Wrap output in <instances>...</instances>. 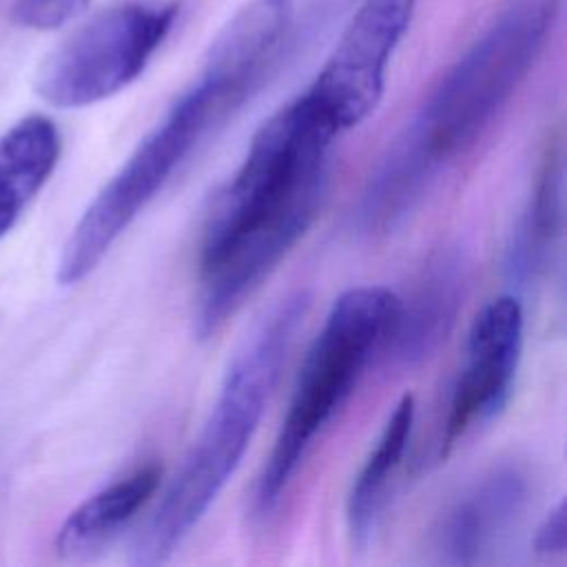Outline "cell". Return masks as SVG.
I'll use <instances>...</instances> for the list:
<instances>
[{"instance_id":"1","label":"cell","mask_w":567,"mask_h":567,"mask_svg":"<svg viewBox=\"0 0 567 567\" xmlns=\"http://www.w3.org/2000/svg\"><path fill=\"white\" fill-rule=\"evenodd\" d=\"M337 135L303 95L257 128L202 228L193 319L199 339L217 334L310 228L326 197Z\"/></svg>"},{"instance_id":"2","label":"cell","mask_w":567,"mask_h":567,"mask_svg":"<svg viewBox=\"0 0 567 567\" xmlns=\"http://www.w3.org/2000/svg\"><path fill=\"white\" fill-rule=\"evenodd\" d=\"M558 11L560 0H509L494 16L379 157L352 213L359 233L401 226L476 144L536 64Z\"/></svg>"},{"instance_id":"3","label":"cell","mask_w":567,"mask_h":567,"mask_svg":"<svg viewBox=\"0 0 567 567\" xmlns=\"http://www.w3.org/2000/svg\"><path fill=\"white\" fill-rule=\"evenodd\" d=\"M306 310V292L286 295L250 330L224 374L199 436L137 532L131 545L133 565L166 563L235 474L257 432Z\"/></svg>"},{"instance_id":"4","label":"cell","mask_w":567,"mask_h":567,"mask_svg":"<svg viewBox=\"0 0 567 567\" xmlns=\"http://www.w3.org/2000/svg\"><path fill=\"white\" fill-rule=\"evenodd\" d=\"M264 84L257 69L210 47L197 80L142 137L80 215L62 246L55 270L58 281L73 286L86 279L182 162L215 135Z\"/></svg>"},{"instance_id":"5","label":"cell","mask_w":567,"mask_h":567,"mask_svg":"<svg viewBox=\"0 0 567 567\" xmlns=\"http://www.w3.org/2000/svg\"><path fill=\"white\" fill-rule=\"evenodd\" d=\"M399 306L401 297L385 286L348 288L334 299L303 357L286 416L257 478V518L272 516L317 436L350 399L372 357L385 348Z\"/></svg>"},{"instance_id":"6","label":"cell","mask_w":567,"mask_h":567,"mask_svg":"<svg viewBox=\"0 0 567 567\" xmlns=\"http://www.w3.org/2000/svg\"><path fill=\"white\" fill-rule=\"evenodd\" d=\"M177 4L122 2L102 9L40 64L35 93L58 109H82L133 84L173 29Z\"/></svg>"},{"instance_id":"7","label":"cell","mask_w":567,"mask_h":567,"mask_svg":"<svg viewBox=\"0 0 567 567\" xmlns=\"http://www.w3.org/2000/svg\"><path fill=\"white\" fill-rule=\"evenodd\" d=\"M414 7L416 0H361L317 78L301 93L339 135L359 126L381 102L390 60Z\"/></svg>"},{"instance_id":"8","label":"cell","mask_w":567,"mask_h":567,"mask_svg":"<svg viewBox=\"0 0 567 567\" xmlns=\"http://www.w3.org/2000/svg\"><path fill=\"white\" fill-rule=\"evenodd\" d=\"M523 303L514 295L492 299L474 317L436 443L439 461L474 427L492 421L509 401L523 350Z\"/></svg>"},{"instance_id":"9","label":"cell","mask_w":567,"mask_h":567,"mask_svg":"<svg viewBox=\"0 0 567 567\" xmlns=\"http://www.w3.org/2000/svg\"><path fill=\"white\" fill-rule=\"evenodd\" d=\"M529 503V476L501 463L472 481L439 518L432 551L445 565H483L512 540Z\"/></svg>"},{"instance_id":"10","label":"cell","mask_w":567,"mask_h":567,"mask_svg":"<svg viewBox=\"0 0 567 567\" xmlns=\"http://www.w3.org/2000/svg\"><path fill=\"white\" fill-rule=\"evenodd\" d=\"M467 288V261L456 246L439 248L423 264L385 343L403 368L427 361L450 337Z\"/></svg>"},{"instance_id":"11","label":"cell","mask_w":567,"mask_h":567,"mask_svg":"<svg viewBox=\"0 0 567 567\" xmlns=\"http://www.w3.org/2000/svg\"><path fill=\"white\" fill-rule=\"evenodd\" d=\"M159 483L162 467L146 463L84 498L58 529L55 551L60 558L78 563L106 549L153 501Z\"/></svg>"},{"instance_id":"12","label":"cell","mask_w":567,"mask_h":567,"mask_svg":"<svg viewBox=\"0 0 567 567\" xmlns=\"http://www.w3.org/2000/svg\"><path fill=\"white\" fill-rule=\"evenodd\" d=\"M563 148L554 142L543 157L534 190L505 252V275L516 288H527L551 270L565 228Z\"/></svg>"},{"instance_id":"13","label":"cell","mask_w":567,"mask_h":567,"mask_svg":"<svg viewBox=\"0 0 567 567\" xmlns=\"http://www.w3.org/2000/svg\"><path fill=\"white\" fill-rule=\"evenodd\" d=\"M414 412V396L403 394L392 408L374 447L352 481L346 498V527L352 549H368L379 529L390 498V485L410 443Z\"/></svg>"},{"instance_id":"14","label":"cell","mask_w":567,"mask_h":567,"mask_svg":"<svg viewBox=\"0 0 567 567\" xmlns=\"http://www.w3.org/2000/svg\"><path fill=\"white\" fill-rule=\"evenodd\" d=\"M62 140L44 115H27L0 135V239L58 166Z\"/></svg>"},{"instance_id":"15","label":"cell","mask_w":567,"mask_h":567,"mask_svg":"<svg viewBox=\"0 0 567 567\" xmlns=\"http://www.w3.org/2000/svg\"><path fill=\"white\" fill-rule=\"evenodd\" d=\"M89 0H16L13 20L31 29H55L73 20Z\"/></svg>"},{"instance_id":"16","label":"cell","mask_w":567,"mask_h":567,"mask_svg":"<svg viewBox=\"0 0 567 567\" xmlns=\"http://www.w3.org/2000/svg\"><path fill=\"white\" fill-rule=\"evenodd\" d=\"M567 534H565V501L560 498L540 520L534 534V554L545 560L565 556Z\"/></svg>"}]
</instances>
